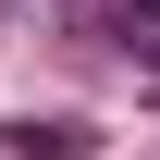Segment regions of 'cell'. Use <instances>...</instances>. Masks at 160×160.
Masks as SVG:
<instances>
[{"label":"cell","mask_w":160,"mask_h":160,"mask_svg":"<svg viewBox=\"0 0 160 160\" xmlns=\"http://www.w3.org/2000/svg\"><path fill=\"white\" fill-rule=\"evenodd\" d=\"M111 12V37H136V49H160V0H99Z\"/></svg>","instance_id":"6da1fadb"},{"label":"cell","mask_w":160,"mask_h":160,"mask_svg":"<svg viewBox=\"0 0 160 160\" xmlns=\"http://www.w3.org/2000/svg\"><path fill=\"white\" fill-rule=\"evenodd\" d=\"M86 136H74V123H25V136H12V160H74Z\"/></svg>","instance_id":"7a4b0ae2"},{"label":"cell","mask_w":160,"mask_h":160,"mask_svg":"<svg viewBox=\"0 0 160 160\" xmlns=\"http://www.w3.org/2000/svg\"><path fill=\"white\" fill-rule=\"evenodd\" d=\"M25 12H37V0H25Z\"/></svg>","instance_id":"3957f363"}]
</instances>
